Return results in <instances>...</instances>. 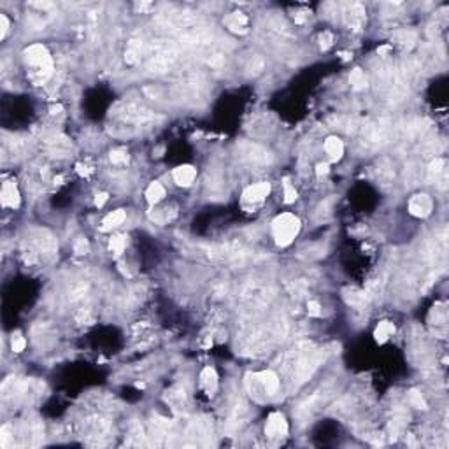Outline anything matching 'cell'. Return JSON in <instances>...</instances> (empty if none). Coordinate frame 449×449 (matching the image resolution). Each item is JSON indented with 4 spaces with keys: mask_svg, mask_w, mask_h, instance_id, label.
<instances>
[{
    "mask_svg": "<svg viewBox=\"0 0 449 449\" xmlns=\"http://www.w3.org/2000/svg\"><path fill=\"white\" fill-rule=\"evenodd\" d=\"M300 232V219L292 212H285V214L277 216L272 223V234H274L275 244L286 248L293 242L297 234Z\"/></svg>",
    "mask_w": 449,
    "mask_h": 449,
    "instance_id": "6da1fadb",
    "label": "cell"
},
{
    "mask_svg": "<svg viewBox=\"0 0 449 449\" xmlns=\"http://www.w3.org/2000/svg\"><path fill=\"white\" fill-rule=\"evenodd\" d=\"M25 58H27V64L32 65V67H37L39 71V76L44 79L42 72L46 74L47 77L51 76V71H53V64H51V54L49 51L46 49V47L42 46V44H34V46H30L27 51H25Z\"/></svg>",
    "mask_w": 449,
    "mask_h": 449,
    "instance_id": "7a4b0ae2",
    "label": "cell"
},
{
    "mask_svg": "<svg viewBox=\"0 0 449 449\" xmlns=\"http://www.w3.org/2000/svg\"><path fill=\"white\" fill-rule=\"evenodd\" d=\"M286 433H288L286 418L281 412H272L267 419V425H265V435L268 439H279V437H285Z\"/></svg>",
    "mask_w": 449,
    "mask_h": 449,
    "instance_id": "3957f363",
    "label": "cell"
},
{
    "mask_svg": "<svg viewBox=\"0 0 449 449\" xmlns=\"http://www.w3.org/2000/svg\"><path fill=\"white\" fill-rule=\"evenodd\" d=\"M433 209V200L430 195L426 193H418L409 200V212L416 218H426L430 216Z\"/></svg>",
    "mask_w": 449,
    "mask_h": 449,
    "instance_id": "277c9868",
    "label": "cell"
},
{
    "mask_svg": "<svg viewBox=\"0 0 449 449\" xmlns=\"http://www.w3.org/2000/svg\"><path fill=\"white\" fill-rule=\"evenodd\" d=\"M268 193H270V185H268V183L251 185V186L246 188L244 193H242V202H244V204H251V205L262 204L265 198L268 197Z\"/></svg>",
    "mask_w": 449,
    "mask_h": 449,
    "instance_id": "5b68a950",
    "label": "cell"
},
{
    "mask_svg": "<svg viewBox=\"0 0 449 449\" xmlns=\"http://www.w3.org/2000/svg\"><path fill=\"white\" fill-rule=\"evenodd\" d=\"M0 200H2L4 207H11V209H16L20 207V191H18V186L14 181H6L2 186V193H0Z\"/></svg>",
    "mask_w": 449,
    "mask_h": 449,
    "instance_id": "8992f818",
    "label": "cell"
},
{
    "mask_svg": "<svg viewBox=\"0 0 449 449\" xmlns=\"http://www.w3.org/2000/svg\"><path fill=\"white\" fill-rule=\"evenodd\" d=\"M172 178H174L176 185L179 186H191L197 178V169L193 165H179V167L174 169L172 172Z\"/></svg>",
    "mask_w": 449,
    "mask_h": 449,
    "instance_id": "52a82bcc",
    "label": "cell"
},
{
    "mask_svg": "<svg viewBox=\"0 0 449 449\" xmlns=\"http://www.w3.org/2000/svg\"><path fill=\"white\" fill-rule=\"evenodd\" d=\"M256 379H258L260 386H262V389L267 393V395H274V393H277L279 386H281L277 374L272 372V370H263V372H260L256 375Z\"/></svg>",
    "mask_w": 449,
    "mask_h": 449,
    "instance_id": "ba28073f",
    "label": "cell"
},
{
    "mask_svg": "<svg viewBox=\"0 0 449 449\" xmlns=\"http://www.w3.org/2000/svg\"><path fill=\"white\" fill-rule=\"evenodd\" d=\"M200 386L204 388V391L207 395H214V391L218 389V375H216V370L211 369V367H205L200 374Z\"/></svg>",
    "mask_w": 449,
    "mask_h": 449,
    "instance_id": "9c48e42d",
    "label": "cell"
},
{
    "mask_svg": "<svg viewBox=\"0 0 449 449\" xmlns=\"http://www.w3.org/2000/svg\"><path fill=\"white\" fill-rule=\"evenodd\" d=\"M224 25L228 27V30L235 32V34H246L248 32V18L242 13H232L230 16L224 18Z\"/></svg>",
    "mask_w": 449,
    "mask_h": 449,
    "instance_id": "30bf717a",
    "label": "cell"
},
{
    "mask_svg": "<svg viewBox=\"0 0 449 449\" xmlns=\"http://www.w3.org/2000/svg\"><path fill=\"white\" fill-rule=\"evenodd\" d=\"M125 219H127V212H125L123 209H116V211L109 212V214L105 216L104 219H102L100 230L102 232L114 230V228H118L120 224H123Z\"/></svg>",
    "mask_w": 449,
    "mask_h": 449,
    "instance_id": "8fae6325",
    "label": "cell"
},
{
    "mask_svg": "<svg viewBox=\"0 0 449 449\" xmlns=\"http://www.w3.org/2000/svg\"><path fill=\"white\" fill-rule=\"evenodd\" d=\"M346 18H348V23L351 25L355 30H360L362 25L365 23V11L362 9L360 4H353V6L346 11Z\"/></svg>",
    "mask_w": 449,
    "mask_h": 449,
    "instance_id": "7c38bea8",
    "label": "cell"
},
{
    "mask_svg": "<svg viewBox=\"0 0 449 449\" xmlns=\"http://www.w3.org/2000/svg\"><path fill=\"white\" fill-rule=\"evenodd\" d=\"M325 151L330 160L337 161L341 160L342 154H344V144H342V141L339 137H328L325 141Z\"/></svg>",
    "mask_w": 449,
    "mask_h": 449,
    "instance_id": "4fadbf2b",
    "label": "cell"
},
{
    "mask_svg": "<svg viewBox=\"0 0 449 449\" xmlns=\"http://www.w3.org/2000/svg\"><path fill=\"white\" fill-rule=\"evenodd\" d=\"M393 333H395V325L391 321H381L374 330V339L379 344H384Z\"/></svg>",
    "mask_w": 449,
    "mask_h": 449,
    "instance_id": "5bb4252c",
    "label": "cell"
},
{
    "mask_svg": "<svg viewBox=\"0 0 449 449\" xmlns=\"http://www.w3.org/2000/svg\"><path fill=\"white\" fill-rule=\"evenodd\" d=\"M163 197H165V188L156 181L151 183L148 186V190H146V200H148L151 205L158 204Z\"/></svg>",
    "mask_w": 449,
    "mask_h": 449,
    "instance_id": "9a60e30c",
    "label": "cell"
},
{
    "mask_svg": "<svg viewBox=\"0 0 449 449\" xmlns=\"http://www.w3.org/2000/svg\"><path fill=\"white\" fill-rule=\"evenodd\" d=\"M428 176L435 181H439L440 178L446 179V161L442 158H435L428 167Z\"/></svg>",
    "mask_w": 449,
    "mask_h": 449,
    "instance_id": "2e32d148",
    "label": "cell"
},
{
    "mask_svg": "<svg viewBox=\"0 0 449 449\" xmlns=\"http://www.w3.org/2000/svg\"><path fill=\"white\" fill-rule=\"evenodd\" d=\"M109 249L114 253V256H121L127 249V237L125 235H114L109 241Z\"/></svg>",
    "mask_w": 449,
    "mask_h": 449,
    "instance_id": "e0dca14e",
    "label": "cell"
},
{
    "mask_svg": "<svg viewBox=\"0 0 449 449\" xmlns=\"http://www.w3.org/2000/svg\"><path fill=\"white\" fill-rule=\"evenodd\" d=\"M349 83H351V86L355 88V90H363V88L367 86L365 72H363L362 69H355V71L351 72V76H349Z\"/></svg>",
    "mask_w": 449,
    "mask_h": 449,
    "instance_id": "ac0fdd59",
    "label": "cell"
},
{
    "mask_svg": "<svg viewBox=\"0 0 449 449\" xmlns=\"http://www.w3.org/2000/svg\"><path fill=\"white\" fill-rule=\"evenodd\" d=\"M11 348H13L14 353L25 351V348H27V339L21 335V333H13V337H11Z\"/></svg>",
    "mask_w": 449,
    "mask_h": 449,
    "instance_id": "d6986e66",
    "label": "cell"
},
{
    "mask_svg": "<svg viewBox=\"0 0 449 449\" xmlns=\"http://www.w3.org/2000/svg\"><path fill=\"white\" fill-rule=\"evenodd\" d=\"M409 402L412 407H416V409H426V402L425 399L421 397V393L416 391V389H412V391H409Z\"/></svg>",
    "mask_w": 449,
    "mask_h": 449,
    "instance_id": "ffe728a7",
    "label": "cell"
},
{
    "mask_svg": "<svg viewBox=\"0 0 449 449\" xmlns=\"http://www.w3.org/2000/svg\"><path fill=\"white\" fill-rule=\"evenodd\" d=\"M283 186H285V202L286 204H293V202L297 200V190L292 186V183H290L288 179H285Z\"/></svg>",
    "mask_w": 449,
    "mask_h": 449,
    "instance_id": "44dd1931",
    "label": "cell"
},
{
    "mask_svg": "<svg viewBox=\"0 0 449 449\" xmlns=\"http://www.w3.org/2000/svg\"><path fill=\"white\" fill-rule=\"evenodd\" d=\"M109 158H111V161L114 165H123L128 161V154H127V151H123V149L111 151V156Z\"/></svg>",
    "mask_w": 449,
    "mask_h": 449,
    "instance_id": "7402d4cb",
    "label": "cell"
},
{
    "mask_svg": "<svg viewBox=\"0 0 449 449\" xmlns=\"http://www.w3.org/2000/svg\"><path fill=\"white\" fill-rule=\"evenodd\" d=\"M88 251H90V244H88L86 239H77L76 244H74V253L79 256L83 255H88Z\"/></svg>",
    "mask_w": 449,
    "mask_h": 449,
    "instance_id": "603a6c76",
    "label": "cell"
},
{
    "mask_svg": "<svg viewBox=\"0 0 449 449\" xmlns=\"http://www.w3.org/2000/svg\"><path fill=\"white\" fill-rule=\"evenodd\" d=\"M397 39H399L400 44H412V42H414V39H416V35H414V32L402 30V32H399V34H397Z\"/></svg>",
    "mask_w": 449,
    "mask_h": 449,
    "instance_id": "cb8c5ba5",
    "label": "cell"
},
{
    "mask_svg": "<svg viewBox=\"0 0 449 449\" xmlns=\"http://www.w3.org/2000/svg\"><path fill=\"white\" fill-rule=\"evenodd\" d=\"M9 439H11V426H2V430H0V446L6 447L7 444H9Z\"/></svg>",
    "mask_w": 449,
    "mask_h": 449,
    "instance_id": "d4e9b609",
    "label": "cell"
},
{
    "mask_svg": "<svg viewBox=\"0 0 449 449\" xmlns=\"http://www.w3.org/2000/svg\"><path fill=\"white\" fill-rule=\"evenodd\" d=\"M307 311L311 316H319L321 314V305H319V302H316V300H309Z\"/></svg>",
    "mask_w": 449,
    "mask_h": 449,
    "instance_id": "484cf974",
    "label": "cell"
},
{
    "mask_svg": "<svg viewBox=\"0 0 449 449\" xmlns=\"http://www.w3.org/2000/svg\"><path fill=\"white\" fill-rule=\"evenodd\" d=\"M319 42H321L323 49H328L333 42V35L330 34V32H325V34H321V37H319Z\"/></svg>",
    "mask_w": 449,
    "mask_h": 449,
    "instance_id": "4316f807",
    "label": "cell"
},
{
    "mask_svg": "<svg viewBox=\"0 0 449 449\" xmlns=\"http://www.w3.org/2000/svg\"><path fill=\"white\" fill-rule=\"evenodd\" d=\"M7 30H9V21H7L6 14H0V39L6 37Z\"/></svg>",
    "mask_w": 449,
    "mask_h": 449,
    "instance_id": "83f0119b",
    "label": "cell"
},
{
    "mask_svg": "<svg viewBox=\"0 0 449 449\" xmlns=\"http://www.w3.org/2000/svg\"><path fill=\"white\" fill-rule=\"evenodd\" d=\"M107 198H109L107 193H98L97 198H95V205H97V207H104V204L107 202Z\"/></svg>",
    "mask_w": 449,
    "mask_h": 449,
    "instance_id": "f1b7e54d",
    "label": "cell"
},
{
    "mask_svg": "<svg viewBox=\"0 0 449 449\" xmlns=\"http://www.w3.org/2000/svg\"><path fill=\"white\" fill-rule=\"evenodd\" d=\"M328 171H330V165L326 163H318V167H316V174L318 176H325V174H328Z\"/></svg>",
    "mask_w": 449,
    "mask_h": 449,
    "instance_id": "f546056e",
    "label": "cell"
},
{
    "mask_svg": "<svg viewBox=\"0 0 449 449\" xmlns=\"http://www.w3.org/2000/svg\"><path fill=\"white\" fill-rule=\"evenodd\" d=\"M77 172H79L81 176H88L90 174V171H88V167H83V165H77Z\"/></svg>",
    "mask_w": 449,
    "mask_h": 449,
    "instance_id": "4dcf8cb0",
    "label": "cell"
}]
</instances>
